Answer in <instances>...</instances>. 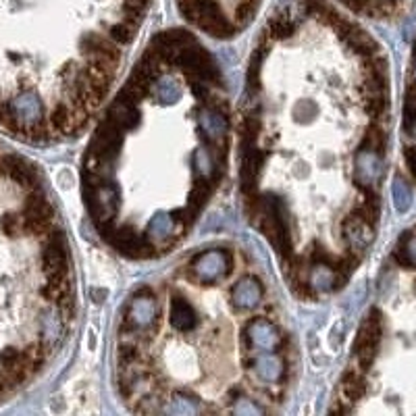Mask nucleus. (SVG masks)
<instances>
[{
	"mask_svg": "<svg viewBox=\"0 0 416 416\" xmlns=\"http://www.w3.org/2000/svg\"><path fill=\"white\" fill-rule=\"evenodd\" d=\"M394 258L402 265V267H416V231H408L400 246L394 252Z\"/></svg>",
	"mask_w": 416,
	"mask_h": 416,
	"instance_id": "nucleus-4",
	"label": "nucleus"
},
{
	"mask_svg": "<svg viewBox=\"0 0 416 416\" xmlns=\"http://www.w3.org/2000/svg\"><path fill=\"white\" fill-rule=\"evenodd\" d=\"M381 340V313L377 308H373L369 313V317L365 319L360 333L356 338V346H354V354H356V363L363 371H367L375 358L377 346Z\"/></svg>",
	"mask_w": 416,
	"mask_h": 416,
	"instance_id": "nucleus-1",
	"label": "nucleus"
},
{
	"mask_svg": "<svg viewBox=\"0 0 416 416\" xmlns=\"http://www.w3.org/2000/svg\"><path fill=\"white\" fill-rule=\"evenodd\" d=\"M177 2H181V0H177Z\"/></svg>",
	"mask_w": 416,
	"mask_h": 416,
	"instance_id": "nucleus-12",
	"label": "nucleus"
},
{
	"mask_svg": "<svg viewBox=\"0 0 416 416\" xmlns=\"http://www.w3.org/2000/svg\"><path fill=\"white\" fill-rule=\"evenodd\" d=\"M252 340L256 346H263V348H273L277 342H279V335L273 331V327L267 323V321H258L256 325H252Z\"/></svg>",
	"mask_w": 416,
	"mask_h": 416,
	"instance_id": "nucleus-6",
	"label": "nucleus"
},
{
	"mask_svg": "<svg viewBox=\"0 0 416 416\" xmlns=\"http://www.w3.org/2000/svg\"><path fill=\"white\" fill-rule=\"evenodd\" d=\"M365 390H367V383H365V379L358 373L348 371L344 375V379H342V392L346 394L348 400H358L365 394Z\"/></svg>",
	"mask_w": 416,
	"mask_h": 416,
	"instance_id": "nucleus-7",
	"label": "nucleus"
},
{
	"mask_svg": "<svg viewBox=\"0 0 416 416\" xmlns=\"http://www.w3.org/2000/svg\"><path fill=\"white\" fill-rule=\"evenodd\" d=\"M406 129L410 131V135L416 140V119L415 121H408V123H406Z\"/></svg>",
	"mask_w": 416,
	"mask_h": 416,
	"instance_id": "nucleus-10",
	"label": "nucleus"
},
{
	"mask_svg": "<svg viewBox=\"0 0 416 416\" xmlns=\"http://www.w3.org/2000/svg\"><path fill=\"white\" fill-rule=\"evenodd\" d=\"M404 113H406V123H408V121H415L416 119V94L415 92H410V94L406 96Z\"/></svg>",
	"mask_w": 416,
	"mask_h": 416,
	"instance_id": "nucleus-9",
	"label": "nucleus"
},
{
	"mask_svg": "<svg viewBox=\"0 0 416 416\" xmlns=\"http://www.w3.org/2000/svg\"><path fill=\"white\" fill-rule=\"evenodd\" d=\"M192 269L202 277V279H217L223 277L231 271V254L221 250V252H206L198 254L192 263Z\"/></svg>",
	"mask_w": 416,
	"mask_h": 416,
	"instance_id": "nucleus-2",
	"label": "nucleus"
},
{
	"mask_svg": "<svg viewBox=\"0 0 416 416\" xmlns=\"http://www.w3.org/2000/svg\"><path fill=\"white\" fill-rule=\"evenodd\" d=\"M415 83H416V65H415Z\"/></svg>",
	"mask_w": 416,
	"mask_h": 416,
	"instance_id": "nucleus-11",
	"label": "nucleus"
},
{
	"mask_svg": "<svg viewBox=\"0 0 416 416\" xmlns=\"http://www.w3.org/2000/svg\"><path fill=\"white\" fill-rule=\"evenodd\" d=\"M196 323V317L190 308V304L181 298L173 300V310H171V325L175 329H192Z\"/></svg>",
	"mask_w": 416,
	"mask_h": 416,
	"instance_id": "nucleus-3",
	"label": "nucleus"
},
{
	"mask_svg": "<svg viewBox=\"0 0 416 416\" xmlns=\"http://www.w3.org/2000/svg\"><path fill=\"white\" fill-rule=\"evenodd\" d=\"M260 296H263V288H260L256 281H244V283H240V285L233 290V298H235V302H238L242 308L256 304V300H258Z\"/></svg>",
	"mask_w": 416,
	"mask_h": 416,
	"instance_id": "nucleus-5",
	"label": "nucleus"
},
{
	"mask_svg": "<svg viewBox=\"0 0 416 416\" xmlns=\"http://www.w3.org/2000/svg\"><path fill=\"white\" fill-rule=\"evenodd\" d=\"M394 200H396L398 210H408L410 208L413 192H410L408 183L402 177H396V181H394Z\"/></svg>",
	"mask_w": 416,
	"mask_h": 416,
	"instance_id": "nucleus-8",
	"label": "nucleus"
}]
</instances>
